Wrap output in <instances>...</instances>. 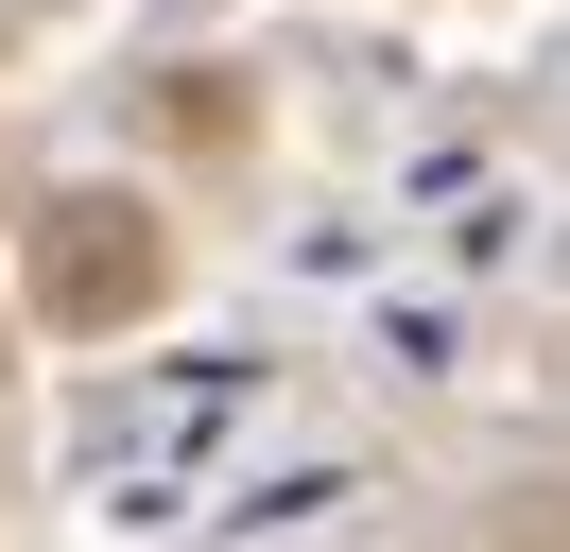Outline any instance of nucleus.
Segmentation results:
<instances>
[{
    "label": "nucleus",
    "mask_w": 570,
    "mask_h": 552,
    "mask_svg": "<svg viewBox=\"0 0 570 552\" xmlns=\"http://www.w3.org/2000/svg\"><path fill=\"white\" fill-rule=\"evenodd\" d=\"M156 294H174V241H156V207H121V190L36 207V310H52V328H139Z\"/></svg>",
    "instance_id": "1"
}]
</instances>
